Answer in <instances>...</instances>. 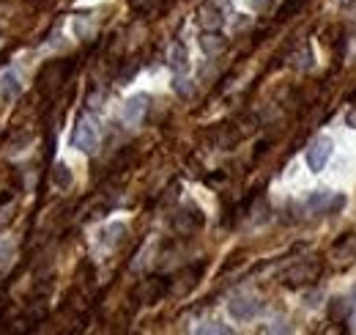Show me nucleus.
Listing matches in <instances>:
<instances>
[{
	"label": "nucleus",
	"instance_id": "1",
	"mask_svg": "<svg viewBox=\"0 0 356 335\" xmlns=\"http://www.w3.org/2000/svg\"><path fill=\"white\" fill-rule=\"evenodd\" d=\"M332 157H335V140L329 135H321V138H315L307 146L304 162H307L310 173H321V171H326V165L332 162Z\"/></svg>",
	"mask_w": 356,
	"mask_h": 335
},
{
	"label": "nucleus",
	"instance_id": "2",
	"mask_svg": "<svg viewBox=\"0 0 356 335\" xmlns=\"http://www.w3.org/2000/svg\"><path fill=\"white\" fill-rule=\"evenodd\" d=\"M71 146L82 154H93L99 146V124L91 116H82L71 132Z\"/></svg>",
	"mask_w": 356,
	"mask_h": 335
},
{
	"label": "nucleus",
	"instance_id": "3",
	"mask_svg": "<svg viewBox=\"0 0 356 335\" xmlns=\"http://www.w3.org/2000/svg\"><path fill=\"white\" fill-rule=\"evenodd\" d=\"M346 193H335V190H313L304 201V206L310 212H324V215H337L340 209H346Z\"/></svg>",
	"mask_w": 356,
	"mask_h": 335
},
{
	"label": "nucleus",
	"instance_id": "4",
	"mask_svg": "<svg viewBox=\"0 0 356 335\" xmlns=\"http://www.w3.org/2000/svg\"><path fill=\"white\" fill-rule=\"evenodd\" d=\"M260 308H263V303H260L258 297H252V294H233L230 303H227V314H230V319H236V322H249V319H255V316L260 314Z\"/></svg>",
	"mask_w": 356,
	"mask_h": 335
},
{
	"label": "nucleus",
	"instance_id": "5",
	"mask_svg": "<svg viewBox=\"0 0 356 335\" xmlns=\"http://www.w3.org/2000/svg\"><path fill=\"white\" fill-rule=\"evenodd\" d=\"M148 107H151V96H148V94H135V96H129V99L124 102V107H121L124 124H129V127L140 124L143 116L148 113Z\"/></svg>",
	"mask_w": 356,
	"mask_h": 335
},
{
	"label": "nucleus",
	"instance_id": "6",
	"mask_svg": "<svg viewBox=\"0 0 356 335\" xmlns=\"http://www.w3.org/2000/svg\"><path fill=\"white\" fill-rule=\"evenodd\" d=\"M168 66H170L176 74H186V69H189V50H186L183 41H176V44L170 47V52H168Z\"/></svg>",
	"mask_w": 356,
	"mask_h": 335
},
{
	"label": "nucleus",
	"instance_id": "7",
	"mask_svg": "<svg viewBox=\"0 0 356 335\" xmlns=\"http://www.w3.org/2000/svg\"><path fill=\"white\" fill-rule=\"evenodd\" d=\"M19 94H22V83H19L16 72H5L3 80H0V96L11 102V99H16Z\"/></svg>",
	"mask_w": 356,
	"mask_h": 335
},
{
	"label": "nucleus",
	"instance_id": "8",
	"mask_svg": "<svg viewBox=\"0 0 356 335\" xmlns=\"http://www.w3.org/2000/svg\"><path fill=\"white\" fill-rule=\"evenodd\" d=\"M126 234V226L124 223H110L107 228H102L99 231V245H104V248H115L118 242H121V237Z\"/></svg>",
	"mask_w": 356,
	"mask_h": 335
},
{
	"label": "nucleus",
	"instance_id": "9",
	"mask_svg": "<svg viewBox=\"0 0 356 335\" xmlns=\"http://www.w3.org/2000/svg\"><path fill=\"white\" fill-rule=\"evenodd\" d=\"M176 226L178 228H183V231L200 228V226H203V215H200V209H197V206H186V209L181 212V217H176Z\"/></svg>",
	"mask_w": 356,
	"mask_h": 335
},
{
	"label": "nucleus",
	"instance_id": "10",
	"mask_svg": "<svg viewBox=\"0 0 356 335\" xmlns=\"http://www.w3.org/2000/svg\"><path fill=\"white\" fill-rule=\"evenodd\" d=\"M52 184L60 187V190H69L74 184V173H71V168L66 162H55V168H52Z\"/></svg>",
	"mask_w": 356,
	"mask_h": 335
},
{
	"label": "nucleus",
	"instance_id": "11",
	"mask_svg": "<svg viewBox=\"0 0 356 335\" xmlns=\"http://www.w3.org/2000/svg\"><path fill=\"white\" fill-rule=\"evenodd\" d=\"M200 22H203L205 30H216L222 25V11L216 6H203L200 8Z\"/></svg>",
	"mask_w": 356,
	"mask_h": 335
},
{
	"label": "nucleus",
	"instance_id": "12",
	"mask_svg": "<svg viewBox=\"0 0 356 335\" xmlns=\"http://www.w3.org/2000/svg\"><path fill=\"white\" fill-rule=\"evenodd\" d=\"M200 47H203L205 55H214V52H219V50L225 47V36H219V33H214V30H205V33L200 36Z\"/></svg>",
	"mask_w": 356,
	"mask_h": 335
},
{
	"label": "nucleus",
	"instance_id": "13",
	"mask_svg": "<svg viewBox=\"0 0 356 335\" xmlns=\"http://www.w3.org/2000/svg\"><path fill=\"white\" fill-rule=\"evenodd\" d=\"M348 300H343V297H335L332 303H329V322H343L346 319V314H348V305H346Z\"/></svg>",
	"mask_w": 356,
	"mask_h": 335
},
{
	"label": "nucleus",
	"instance_id": "14",
	"mask_svg": "<svg viewBox=\"0 0 356 335\" xmlns=\"http://www.w3.org/2000/svg\"><path fill=\"white\" fill-rule=\"evenodd\" d=\"M173 88H176L178 96H189V94H192V85H189V80H186L183 74H176V80H173Z\"/></svg>",
	"mask_w": 356,
	"mask_h": 335
},
{
	"label": "nucleus",
	"instance_id": "15",
	"mask_svg": "<svg viewBox=\"0 0 356 335\" xmlns=\"http://www.w3.org/2000/svg\"><path fill=\"white\" fill-rule=\"evenodd\" d=\"M197 333H230V327L222 322H205L203 327H197Z\"/></svg>",
	"mask_w": 356,
	"mask_h": 335
},
{
	"label": "nucleus",
	"instance_id": "16",
	"mask_svg": "<svg viewBox=\"0 0 356 335\" xmlns=\"http://www.w3.org/2000/svg\"><path fill=\"white\" fill-rule=\"evenodd\" d=\"M88 30H91V28H88V17H77V19H74V33H77V36H85Z\"/></svg>",
	"mask_w": 356,
	"mask_h": 335
},
{
	"label": "nucleus",
	"instance_id": "17",
	"mask_svg": "<svg viewBox=\"0 0 356 335\" xmlns=\"http://www.w3.org/2000/svg\"><path fill=\"white\" fill-rule=\"evenodd\" d=\"M247 6H249L252 11H266V8L271 6V0H247Z\"/></svg>",
	"mask_w": 356,
	"mask_h": 335
},
{
	"label": "nucleus",
	"instance_id": "18",
	"mask_svg": "<svg viewBox=\"0 0 356 335\" xmlns=\"http://www.w3.org/2000/svg\"><path fill=\"white\" fill-rule=\"evenodd\" d=\"M346 127L356 129V105H351V110L346 113Z\"/></svg>",
	"mask_w": 356,
	"mask_h": 335
},
{
	"label": "nucleus",
	"instance_id": "19",
	"mask_svg": "<svg viewBox=\"0 0 356 335\" xmlns=\"http://www.w3.org/2000/svg\"><path fill=\"white\" fill-rule=\"evenodd\" d=\"M8 256H11V245L8 242H0V264H5Z\"/></svg>",
	"mask_w": 356,
	"mask_h": 335
},
{
	"label": "nucleus",
	"instance_id": "20",
	"mask_svg": "<svg viewBox=\"0 0 356 335\" xmlns=\"http://www.w3.org/2000/svg\"><path fill=\"white\" fill-rule=\"evenodd\" d=\"M140 3H146V0H132V6H135V8H137V6H140Z\"/></svg>",
	"mask_w": 356,
	"mask_h": 335
},
{
	"label": "nucleus",
	"instance_id": "21",
	"mask_svg": "<svg viewBox=\"0 0 356 335\" xmlns=\"http://www.w3.org/2000/svg\"><path fill=\"white\" fill-rule=\"evenodd\" d=\"M351 300H354V303H356V286H354V289H351Z\"/></svg>",
	"mask_w": 356,
	"mask_h": 335
}]
</instances>
